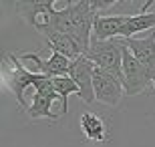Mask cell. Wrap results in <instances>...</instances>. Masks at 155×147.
<instances>
[{"mask_svg":"<svg viewBox=\"0 0 155 147\" xmlns=\"http://www.w3.org/2000/svg\"><path fill=\"white\" fill-rule=\"evenodd\" d=\"M52 83H54V89H57V93H58V97H61V113H67L69 111V95H79L81 91H79V87H77V83L73 79H71L69 75L67 77H57V79H52Z\"/></svg>","mask_w":155,"mask_h":147,"instance_id":"cell-14","label":"cell"},{"mask_svg":"<svg viewBox=\"0 0 155 147\" xmlns=\"http://www.w3.org/2000/svg\"><path fill=\"white\" fill-rule=\"evenodd\" d=\"M127 48L133 52V57L139 61V65L147 71L151 83L155 89V30L149 36H133V38H125Z\"/></svg>","mask_w":155,"mask_h":147,"instance_id":"cell-6","label":"cell"},{"mask_svg":"<svg viewBox=\"0 0 155 147\" xmlns=\"http://www.w3.org/2000/svg\"><path fill=\"white\" fill-rule=\"evenodd\" d=\"M123 87H125V95L129 97L143 93L147 87H153L147 71L139 65V61L133 57V52L127 48L125 38H123Z\"/></svg>","mask_w":155,"mask_h":147,"instance_id":"cell-3","label":"cell"},{"mask_svg":"<svg viewBox=\"0 0 155 147\" xmlns=\"http://www.w3.org/2000/svg\"><path fill=\"white\" fill-rule=\"evenodd\" d=\"M95 62L89 61L85 55H81L79 58L71 62V68H69V77L77 83L79 87V97L83 99L85 103H95V89H93V75H95Z\"/></svg>","mask_w":155,"mask_h":147,"instance_id":"cell-5","label":"cell"},{"mask_svg":"<svg viewBox=\"0 0 155 147\" xmlns=\"http://www.w3.org/2000/svg\"><path fill=\"white\" fill-rule=\"evenodd\" d=\"M40 77L42 75H36L35 71H28L16 55H12V52L4 55V61H2V83L12 91V95H14V99H16V103L20 105L22 111H28V107H30L26 103V99H24V93H26L28 87H35Z\"/></svg>","mask_w":155,"mask_h":147,"instance_id":"cell-1","label":"cell"},{"mask_svg":"<svg viewBox=\"0 0 155 147\" xmlns=\"http://www.w3.org/2000/svg\"><path fill=\"white\" fill-rule=\"evenodd\" d=\"M85 57L95 62V67L105 68L123 81V38L91 40V46L85 52Z\"/></svg>","mask_w":155,"mask_h":147,"instance_id":"cell-2","label":"cell"},{"mask_svg":"<svg viewBox=\"0 0 155 147\" xmlns=\"http://www.w3.org/2000/svg\"><path fill=\"white\" fill-rule=\"evenodd\" d=\"M35 30H38V32L45 36L46 46H48L52 52H58V55L67 57L69 61H75V58H79L81 55H83L81 46L71 38L69 34L61 32V30H54V28H48L45 24H36Z\"/></svg>","mask_w":155,"mask_h":147,"instance_id":"cell-7","label":"cell"},{"mask_svg":"<svg viewBox=\"0 0 155 147\" xmlns=\"http://www.w3.org/2000/svg\"><path fill=\"white\" fill-rule=\"evenodd\" d=\"M52 103H54V99H51V97H45L40 95V93H35L32 95V101H30V107H28V117L30 119H51V121H57L58 115L52 113Z\"/></svg>","mask_w":155,"mask_h":147,"instance_id":"cell-13","label":"cell"},{"mask_svg":"<svg viewBox=\"0 0 155 147\" xmlns=\"http://www.w3.org/2000/svg\"><path fill=\"white\" fill-rule=\"evenodd\" d=\"M54 0H26V2H16V8L20 16L32 26L38 20V16H46L54 10Z\"/></svg>","mask_w":155,"mask_h":147,"instance_id":"cell-10","label":"cell"},{"mask_svg":"<svg viewBox=\"0 0 155 147\" xmlns=\"http://www.w3.org/2000/svg\"><path fill=\"white\" fill-rule=\"evenodd\" d=\"M127 14H97L93 24V38L91 40H113L123 38Z\"/></svg>","mask_w":155,"mask_h":147,"instance_id":"cell-9","label":"cell"},{"mask_svg":"<svg viewBox=\"0 0 155 147\" xmlns=\"http://www.w3.org/2000/svg\"><path fill=\"white\" fill-rule=\"evenodd\" d=\"M22 61H28L35 65L36 75H45V77H51V79H57V77H67L71 68V62L67 57L58 55V52H51L48 58H40L36 52H24Z\"/></svg>","mask_w":155,"mask_h":147,"instance_id":"cell-8","label":"cell"},{"mask_svg":"<svg viewBox=\"0 0 155 147\" xmlns=\"http://www.w3.org/2000/svg\"><path fill=\"white\" fill-rule=\"evenodd\" d=\"M93 89H95V99L103 105H109V107H117L125 95L123 81L117 79L113 73L99 67L95 68V75H93Z\"/></svg>","mask_w":155,"mask_h":147,"instance_id":"cell-4","label":"cell"},{"mask_svg":"<svg viewBox=\"0 0 155 147\" xmlns=\"http://www.w3.org/2000/svg\"><path fill=\"white\" fill-rule=\"evenodd\" d=\"M143 30H155V12H137V14H127L123 38H133V34L143 32Z\"/></svg>","mask_w":155,"mask_h":147,"instance_id":"cell-12","label":"cell"},{"mask_svg":"<svg viewBox=\"0 0 155 147\" xmlns=\"http://www.w3.org/2000/svg\"><path fill=\"white\" fill-rule=\"evenodd\" d=\"M81 129L85 133L87 141H107V125H105L103 117L85 111L81 113Z\"/></svg>","mask_w":155,"mask_h":147,"instance_id":"cell-11","label":"cell"}]
</instances>
